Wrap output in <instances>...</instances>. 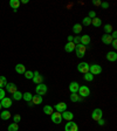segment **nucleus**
Returning <instances> with one entry per match:
<instances>
[{"label":"nucleus","mask_w":117,"mask_h":131,"mask_svg":"<svg viewBox=\"0 0 117 131\" xmlns=\"http://www.w3.org/2000/svg\"><path fill=\"white\" fill-rule=\"evenodd\" d=\"M86 52H87V47L83 46V45L79 43L75 46V53H76L77 57H83L86 55Z\"/></svg>","instance_id":"nucleus-1"},{"label":"nucleus","mask_w":117,"mask_h":131,"mask_svg":"<svg viewBox=\"0 0 117 131\" xmlns=\"http://www.w3.org/2000/svg\"><path fill=\"white\" fill-rule=\"evenodd\" d=\"M77 95L82 98H86L90 95V89L87 87V85H82V87L79 88V91H77Z\"/></svg>","instance_id":"nucleus-2"},{"label":"nucleus","mask_w":117,"mask_h":131,"mask_svg":"<svg viewBox=\"0 0 117 131\" xmlns=\"http://www.w3.org/2000/svg\"><path fill=\"white\" fill-rule=\"evenodd\" d=\"M35 91H36V95L44 96V95H46V94H47V91H48V88H47L46 84L41 83V84H38L35 87Z\"/></svg>","instance_id":"nucleus-3"},{"label":"nucleus","mask_w":117,"mask_h":131,"mask_svg":"<svg viewBox=\"0 0 117 131\" xmlns=\"http://www.w3.org/2000/svg\"><path fill=\"white\" fill-rule=\"evenodd\" d=\"M89 73L91 75H100L102 73V67L100 64H91L89 67Z\"/></svg>","instance_id":"nucleus-4"},{"label":"nucleus","mask_w":117,"mask_h":131,"mask_svg":"<svg viewBox=\"0 0 117 131\" xmlns=\"http://www.w3.org/2000/svg\"><path fill=\"white\" fill-rule=\"evenodd\" d=\"M102 116H103V111H102L100 108H96V109L91 112V118H93L94 121H96V122H98V121L101 119Z\"/></svg>","instance_id":"nucleus-5"},{"label":"nucleus","mask_w":117,"mask_h":131,"mask_svg":"<svg viewBox=\"0 0 117 131\" xmlns=\"http://www.w3.org/2000/svg\"><path fill=\"white\" fill-rule=\"evenodd\" d=\"M89 67H90V64H88L87 62H81L77 64V70L82 74H87V73H89Z\"/></svg>","instance_id":"nucleus-6"},{"label":"nucleus","mask_w":117,"mask_h":131,"mask_svg":"<svg viewBox=\"0 0 117 131\" xmlns=\"http://www.w3.org/2000/svg\"><path fill=\"white\" fill-rule=\"evenodd\" d=\"M50 118H52V122L55 123V124H60L61 122H62V115H61V112H53L52 115H50Z\"/></svg>","instance_id":"nucleus-7"},{"label":"nucleus","mask_w":117,"mask_h":131,"mask_svg":"<svg viewBox=\"0 0 117 131\" xmlns=\"http://www.w3.org/2000/svg\"><path fill=\"white\" fill-rule=\"evenodd\" d=\"M65 131H79V126H77V124L75 122L70 121V122H68L66 124Z\"/></svg>","instance_id":"nucleus-8"},{"label":"nucleus","mask_w":117,"mask_h":131,"mask_svg":"<svg viewBox=\"0 0 117 131\" xmlns=\"http://www.w3.org/2000/svg\"><path fill=\"white\" fill-rule=\"evenodd\" d=\"M0 103H1V106H3V108L8 109V108H11L12 106V100L9 97H5L0 101Z\"/></svg>","instance_id":"nucleus-9"},{"label":"nucleus","mask_w":117,"mask_h":131,"mask_svg":"<svg viewBox=\"0 0 117 131\" xmlns=\"http://www.w3.org/2000/svg\"><path fill=\"white\" fill-rule=\"evenodd\" d=\"M32 80H33V82H34V84H41V83L44 82V77L39 74V71L34 73V76H33Z\"/></svg>","instance_id":"nucleus-10"},{"label":"nucleus","mask_w":117,"mask_h":131,"mask_svg":"<svg viewBox=\"0 0 117 131\" xmlns=\"http://www.w3.org/2000/svg\"><path fill=\"white\" fill-rule=\"evenodd\" d=\"M55 110H56L57 112H61L62 114L63 111H66L67 110V104L65 103V102H60V103H57V104H55Z\"/></svg>","instance_id":"nucleus-11"},{"label":"nucleus","mask_w":117,"mask_h":131,"mask_svg":"<svg viewBox=\"0 0 117 131\" xmlns=\"http://www.w3.org/2000/svg\"><path fill=\"white\" fill-rule=\"evenodd\" d=\"M80 43L81 45H83V46H89L90 45V36L89 35H82V36H80Z\"/></svg>","instance_id":"nucleus-12"},{"label":"nucleus","mask_w":117,"mask_h":131,"mask_svg":"<svg viewBox=\"0 0 117 131\" xmlns=\"http://www.w3.org/2000/svg\"><path fill=\"white\" fill-rule=\"evenodd\" d=\"M6 90H7V93L12 94L13 95L15 91H18V89H16V84H14V83H7V84L5 85Z\"/></svg>","instance_id":"nucleus-13"},{"label":"nucleus","mask_w":117,"mask_h":131,"mask_svg":"<svg viewBox=\"0 0 117 131\" xmlns=\"http://www.w3.org/2000/svg\"><path fill=\"white\" fill-rule=\"evenodd\" d=\"M79 88H80V84L77 82H71L70 84H69V91H70L71 94H77Z\"/></svg>","instance_id":"nucleus-14"},{"label":"nucleus","mask_w":117,"mask_h":131,"mask_svg":"<svg viewBox=\"0 0 117 131\" xmlns=\"http://www.w3.org/2000/svg\"><path fill=\"white\" fill-rule=\"evenodd\" d=\"M62 118L63 119H66L67 122H70V121H73V118H74V115H73V112H69V111H63L62 114Z\"/></svg>","instance_id":"nucleus-15"},{"label":"nucleus","mask_w":117,"mask_h":131,"mask_svg":"<svg viewBox=\"0 0 117 131\" xmlns=\"http://www.w3.org/2000/svg\"><path fill=\"white\" fill-rule=\"evenodd\" d=\"M112 40H114V39L111 38L110 34H104V35L102 36V42H103L104 45H111Z\"/></svg>","instance_id":"nucleus-16"},{"label":"nucleus","mask_w":117,"mask_h":131,"mask_svg":"<svg viewBox=\"0 0 117 131\" xmlns=\"http://www.w3.org/2000/svg\"><path fill=\"white\" fill-rule=\"evenodd\" d=\"M107 60L110 61V62H115L117 60V54L116 52H109L107 54Z\"/></svg>","instance_id":"nucleus-17"},{"label":"nucleus","mask_w":117,"mask_h":131,"mask_svg":"<svg viewBox=\"0 0 117 131\" xmlns=\"http://www.w3.org/2000/svg\"><path fill=\"white\" fill-rule=\"evenodd\" d=\"M0 117H1V119H4V121H8L9 118L12 117V115H11V112L6 109V110H4V111L0 114Z\"/></svg>","instance_id":"nucleus-18"},{"label":"nucleus","mask_w":117,"mask_h":131,"mask_svg":"<svg viewBox=\"0 0 117 131\" xmlns=\"http://www.w3.org/2000/svg\"><path fill=\"white\" fill-rule=\"evenodd\" d=\"M20 4H21L20 0H11V1H9V6L13 8V11H16V9L19 8Z\"/></svg>","instance_id":"nucleus-19"},{"label":"nucleus","mask_w":117,"mask_h":131,"mask_svg":"<svg viewBox=\"0 0 117 131\" xmlns=\"http://www.w3.org/2000/svg\"><path fill=\"white\" fill-rule=\"evenodd\" d=\"M15 71L18 74H25L26 68H25V66L22 64V63H18V64L15 66Z\"/></svg>","instance_id":"nucleus-20"},{"label":"nucleus","mask_w":117,"mask_h":131,"mask_svg":"<svg viewBox=\"0 0 117 131\" xmlns=\"http://www.w3.org/2000/svg\"><path fill=\"white\" fill-rule=\"evenodd\" d=\"M75 46H76V45H74L73 42H68V43L65 46V50L67 53H71L73 50H75Z\"/></svg>","instance_id":"nucleus-21"},{"label":"nucleus","mask_w":117,"mask_h":131,"mask_svg":"<svg viewBox=\"0 0 117 131\" xmlns=\"http://www.w3.org/2000/svg\"><path fill=\"white\" fill-rule=\"evenodd\" d=\"M32 103L33 104H41L42 103V96H40V95H35V96H33V98H32Z\"/></svg>","instance_id":"nucleus-22"},{"label":"nucleus","mask_w":117,"mask_h":131,"mask_svg":"<svg viewBox=\"0 0 117 131\" xmlns=\"http://www.w3.org/2000/svg\"><path fill=\"white\" fill-rule=\"evenodd\" d=\"M91 25H93L94 27H101L102 25V20L100 19V18H94V19H91Z\"/></svg>","instance_id":"nucleus-23"},{"label":"nucleus","mask_w":117,"mask_h":131,"mask_svg":"<svg viewBox=\"0 0 117 131\" xmlns=\"http://www.w3.org/2000/svg\"><path fill=\"white\" fill-rule=\"evenodd\" d=\"M73 32L75 34H80L82 32V25L81 24H75L73 26Z\"/></svg>","instance_id":"nucleus-24"},{"label":"nucleus","mask_w":117,"mask_h":131,"mask_svg":"<svg viewBox=\"0 0 117 131\" xmlns=\"http://www.w3.org/2000/svg\"><path fill=\"white\" fill-rule=\"evenodd\" d=\"M70 101L79 103V102H82V97H80L77 94H70Z\"/></svg>","instance_id":"nucleus-25"},{"label":"nucleus","mask_w":117,"mask_h":131,"mask_svg":"<svg viewBox=\"0 0 117 131\" xmlns=\"http://www.w3.org/2000/svg\"><path fill=\"white\" fill-rule=\"evenodd\" d=\"M22 98H24L26 102H32V98H33V95L30 93H25V94H22Z\"/></svg>","instance_id":"nucleus-26"},{"label":"nucleus","mask_w":117,"mask_h":131,"mask_svg":"<svg viewBox=\"0 0 117 131\" xmlns=\"http://www.w3.org/2000/svg\"><path fill=\"white\" fill-rule=\"evenodd\" d=\"M44 112L46 115H49V116H50V115L54 112V110H53V108L50 105H45L44 106Z\"/></svg>","instance_id":"nucleus-27"},{"label":"nucleus","mask_w":117,"mask_h":131,"mask_svg":"<svg viewBox=\"0 0 117 131\" xmlns=\"http://www.w3.org/2000/svg\"><path fill=\"white\" fill-rule=\"evenodd\" d=\"M12 97H13V100H15V101H20L22 98V93H20L19 90H18V91H15V93L12 95Z\"/></svg>","instance_id":"nucleus-28"},{"label":"nucleus","mask_w":117,"mask_h":131,"mask_svg":"<svg viewBox=\"0 0 117 131\" xmlns=\"http://www.w3.org/2000/svg\"><path fill=\"white\" fill-rule=\"evenodd\" d=\"M8 131H18L19 130V126H18V124L16 123H12V124H9L7 128Z\"/></svg>","instance_id":"nucleus-29"},{"label":"nucleus","mask_w":117,"mask_h":131,"mask_svg":"<svg viewBox=\"0 0 117 131\" xmlns=\"http://www.w3.org/2000/svg\"><path fill=\"white\" fill-rule=\"evenodd\" d=\"M83 79H84L87 82H91L94 80V75H91L90 73H87V74H84V75H83Z\"/></svg>","instance_id":"nucleus-30"},{"label":"nucleus","mask_w":117,"mask_h":131,"mask_svg":"<svg viewBox=\"0 0 117 131\" xmlns=\"http://www.w3.org/2000/svg\"><path fill=\"white\" fill-rule=\"evenodd\" d=\"M33 76H34V73H33V71H30V70L25 71V77H26L27 80H32Z\"/></svg>","instance_id":"nucleus-31"},{"label":"nucleus","mask_w":117,"mask_h":131,"mask_svg":"<svg viewBox=\"0 0 117 131\" xmlns=\"http://www.w3.org/2000/svg\"><path fill=\"white\" fill-rule=\"evenodd\" d=\"M82 25H83V26H90V25H91V19L88 18V16H86L84 19L82 20Z\"/></svg>","instance_id":"nucleus-32"},{"label":"nucleus","mask_w":117,"mask_h":131,"mask_svg":"<svg viewBox=\"0 0 117 131\" xmlns=\"http://www.w3.org/2000/svg\"><path fill=\"white\" fill-rule=\"evenodd\" d=\"M7 84V80L5 76H0V88H4Z\"/></svg>","instance_id":"nucleus-33"},{"label":"nucleus","mask_w":117,"mask_h":131,"mask_svg":"<svg viewBox=\"0 0 117 131\" xmlns=\"http://www.w3.org/2000/svg\"><path fill=\"white\" fill-rule=\"evenodd\" d=\"M104 30H105V34H110V33L112 32V26L111 25H105V26H104Z\"/></svg>","instance_id":"nucleus-34"},{"label":"nucleus","mask_w":117,"mask_h":131,"mask_svg":"<svg viewBox=\"0 0 117 131\" xmlns=\"http://www.w3.org/2000/svg\"><path fill=\"white\" fill-rule=\"evenodd\" d=\"M6 97V93H5V90H4V88H0V101L3 100V98Z\"/></svg>","instance_id":"nucleus-35"},{"label":"nucleus","mask_w":117,"mask_h":131,"mask_svg":"<svg viewBox=\"0 0 117 131\" xmlns=\"http://www.w3.org/2000/svg\"><path fill=\"white\" fill-rule=\"evenodd\" d=\"M13 121L16 123V124H18V123L21 121V116H20V115H15V116L13 117Z\"/></svg>","instance_id":"nucleus-36"},{"label":"nucleus","mask_w":117,"mask_h":131,"mask_svg":"<svg viewBox=\"0 0 117 131\" xmlns=\"http://www.w3.org/2000/svg\"><path fill=\"white\" fill-rule=\"evenodd\" d=\"M88 18H90V19H94V18H96V13L94 11H90L89 14H88Z\"/></svg>","instance_id":"nucleus-37"},{"label":"nucleus","mask_w":117,"mask_h":131,"mask_svg":"<svg viewBox=\"0 0 117 131\" xmlns=\"http://www.w3.org/2000/svg\"><path fill=\"white\" fill-rule=\"evenodd\" d=\"M73 43H74V45H79V43H80V36H74Z\"/></svg>","instance_id":"nucleus-38"},{"label":"nucleus","mask_w":117,"mask_h":131,"mask_svg":"<svg viewBox=\"0 0 117 131\" xmlns=\"http://www.w3.org/2000/svg\"><path fill=\"white\" fill-rule=\"evenodd\" d=\"M101 7L103 9H107V8H109V4L108 3H101Z\"/></svg>","instance_id":"nucleus-39"},{"label":"nucleus","mask_w":117,"mask_h":131,"mask_svg":"<svg viewBox=\"0 0 117 131\" xmlns=\"http://www.w3.org/2000/svg\"><path fill=\"white\" fill-rule=\"evenodd\" d=\"M111 46L114 49H117V39H115V40H112L111 42Z\"/></svg>","instance_id":"nucleus-40"},{"label":"nucleus","mask_w":117,"mask_h":131,"mask_svg":"<svg viewBox=\"0 0 117 131\" xmlns=\"http://www.w3.org/2000/svg\"><path fill=\"white\" fill-rule=\"evenodd\" d=\"M93 5H95V6H101V0H93Z\"/></svg>","instance_id":"nucleus-41"},{"label":"nucleus","mask_w":117,"mask_h":131,"mask_svg":"<svg viewBox=\"0 0 117 131\" xmlns=\"http://www.w3.org/2000/svg\"><path fill=\"white\" fill-rule=\"evenodd\" d=\"M98 125H104V124H105V122H104V119H103V118H101V119H100V121H98Z\"/></svg>","instance_id":"nucleus-42"},{"label":"nucleus","mask_w":117,"mask_h":131,"mask_svg":"<svg viewBox=\"0 0 117 131\" xmlns=\"http://www.w3.org/2000/svg\"><path fill=\"white\" fill-rule=\"evenodd\" d=\"M110 35H111V38L115 40V39H117V32H112V34H110Z\"/></svg>","instance_id":"nucleus-43"},{"label":"nucleus","mask_w":117,"mask_h":131,"mask_svg":"<svg viewBox=\"0 0 117 131\" xmlns=\"http://www.w3.org/2000/svg\"><path fill=\"white\" fill-rule=\"evenodd\" d=\"M73 39H74L73 35H69L68 36V42H73Z\"/></svg>","instance_id":"nucleus-44"},{"label":"nucleus","mask_w":117,"mask_h":131,"mask_svg":"<svg viewBox=\"0 0 117 131\" xmlns=\"http://www.w3.org/2000/svg\"><path fill=\"white\" fill-rule=\"evenodd\" d=\"M20 3H22V4H28V0H22V1H20Z\"/></svg>","instance_id":"nucleus-45"},{"label":"nucleus","mask_w":117,"mask_h":131,"mask_svg":"<svg viewBox=\"0 0 117 131\" xmlns=\"http://www.w3.org/2000/svg\"><path fill=\"white\" fill-rule=\"evenodd\" d=\"M1 108H3V106H1V103H0V110H1Z\"/></svg>","instance_id":"nucleus-46"}]
</instances>
